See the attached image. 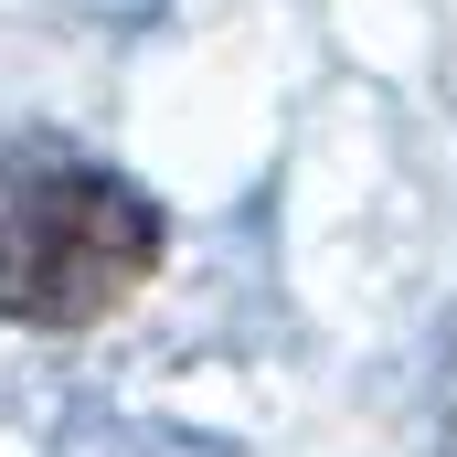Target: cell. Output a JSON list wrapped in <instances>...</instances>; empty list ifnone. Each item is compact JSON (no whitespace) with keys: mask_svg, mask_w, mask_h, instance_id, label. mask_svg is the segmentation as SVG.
Returning a JSON list of instances; mask_svg holds the SVG:
<instances>
[{"mask_svg":"<svg viewBox=\"0 0 457 457\" xmlns=\"http://www.w3.org/2000/svg\"><path fill=\"white\" fill-rule=\"evenodd\" d=\"M170 255V224L138 181L64 149L0 160V320L11 330H96Z\"/></svg>","mask_w":457,"mask_h":457,"instance_id":"1","label":"cell"}]
</instances>
